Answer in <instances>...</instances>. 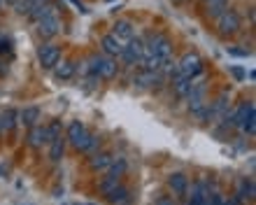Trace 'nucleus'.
Wrapping results in <instances>:
<instances>
[{"instance_id": "nucleus-1", "label": "nucleus", "mask_w": 256, "mask_h": 205, "mask_svg": "<svg viewBox=\"0 0 256 205\" xmlns=\"http://www.w3.org/2000/svg\"><path fill=\"white\" fill-rule=\"evenodd\" d=\"M214 21H216V33L222 35V38H230V35L240 33V28H242L240 14L236 10H224Z\"/></svg>"}, {"instance_id": "nucleus-2", "label": "nucleus", "mask_w": 256, "mask_h": 205, "mask_svg": "<svg viewBox=\"0 0 256 205\" xmlns=\"http://www.w3.org/2000/svg\"><path fill=\"white\" fill-rule=\"evenodd\" d=\"M144 54H154L158 58H168L172 56V40L163 33H154L144 40Z\"/></svg>"}, {"instance_id": "nucleus-3", "label": "nucleus", "mask_w": 256, "mask_h": 205, "mask_svg": "<svg viewBox=\"0 0 256 205\" xmlns=\"http://www.w3.org/2000/svg\"><path fill=\"white\" fill-rule=\"evenodd\" d=\"M202 56L198 54V52H186V54L180 58V63H177V72L184 77H189V80H196V77L202 72Z\"/></svg>"}, {"instance_id": "nucleus-4", "label": "nucleus", "mask_w": 256, "mask_h": 205, "mask_svg": "<svg viewBox=\"0 0 256 205\" xmlns=\"http://www.w3.org/2000/svg\"><path fill=\"white\" fill-rule=\"evenodd\" d=\"M230 110V91H222L214 100H210L208 105V116H205V122L214 124V122H222L226 112Z\"/></svg>"}, {"instance_id": "nucleus-5", "label": "nucleus", "mask_w": 256, "mask_h": 205, "mask_svg": "<svg viewBox=\"0 0 256 205\" xmlns=\"http://www.w3.org/2000/svg\"><path fill=\"white\" fill-rule=\"evenodd\" d=\"M119 58H124L126 66H142V58H144V40L138 38V35L130 38V40L126 42V47H124Z\"/></svg>"}, {"instance_id": "nucleus-6", "label": "nucleus", "mask_w": 256, "mask_h": 205, "mask_svg": "<svg viewBox=\"0 0 256 205\" xmlns=\"http://www.w3.org/2000/svg\"><path fill=\"white\" fill-rule=\"evenodd\" d=\"M38 26V33L42 35V38H56V35L61 33V28H63V21H61V16H58V12L56 14H49L47 19H42V21H38L35 24Z\"/></svg>"}, {"instance_id": "nucleus-7", "label": "nucleus", "mask_w": 256, "mask_h": 205, "mask_svg": "<svg viewBox=\"0 0 256 205\" xmlns=\"http://www.w3.org/2000/svg\"><path fill=\"white\" fill-rule=\"evenodd\" d=\"M38 58H40L42 68L52 70L54 66H58V61H61V47H56V44H42L40 52H38Z\"/></svg>"}, {"instance_id": "nucleus-8", "label": "nucleus", "mask_w": 256, "mask_h": 205, "mask_svg": "<svg viewBox=\"0 0 256 205\" xmlns=\"http://www.w3.org/2000/svg\"><path fill=\"white\" fill-rule=\"evenodd\" d=\"M124 47H126V42L119 40L114 33H108V35H102V40H100V49H102V54L105 56H112V58H119L124 52Z\"/></svg>"}, {"instance_id": "nucleus-9", "label": "nucleus", "mask_w": 256, "mask_h": 205, "mask_svg": "<svg viewBox=\"0 0 256 205\" xmlns=\"http://www.w3.org/2000/svg\"><path fill=\"white\" fill-rule=\"evenodd\" d=\"M114 154L112 152H108V150H102V152H94L91 154V158H88V168L94 172H105L112 166V161H114Z\"/></svg>"}, {"instance_id": "nucleus-10", "label": "nucleus", "mask_w": 256, "mask_h": 205, "mask_svg": "<svg viewBox=\"0 0 256 205\" xmlns=\"http://www.w3.org/2000/svg\"><path fill=\"white\" fill-rule=\"evenodd\" d=\"M168 186L172 196L177 198H184L186 194H189V178L184 175V172H170L168 175Z\"/></svg>"}, {"instance_id": "nucleus-11", "label": "nucleus", "mask_w": 256, "mask_h": 205, "mask_svg": "<svg viewBox=\"0 0 256 205\" xmlns=\"http://www.w3.org/2000/svg\"><path fill=\"white\" fill-rule=\"evenodd\" d=\"M105 198H108L110 205H128L130 200H133V192H130V186L128 184H122V182H119Z\"/></svg>"}, {"instance_id": "nucleus-12", "label": "nucleus", "mask_w": 256, "mask_h": 205, "mask_svg": "<svg viewBox=\"0 0 256 205\" xmlns=\"http://www.w3.org/2000/svg\"><path fill=\"white\" fill-rule=\"evenodd\" d=\"M119 75V63L112 56L100 54V66H98V80H114Z\"/></svg>"}, {"instance_id": "nucleus-13", "label": "nucleus", "mask_w": 256, "mask_h": 205, "mask_svg": "<svg viewBox=\"0 0 256 205\" xmlns=\"http://www.w3.org/2000/svg\"><path fill=\"white\" fill-rule=\"evenodd\" d=\"M26 142L30 150H40L42 144H47V130H44V126H40V124L30 126L26 136Z\"/></svg>"}, {"instance_id": "nucleus-14", "label": "nucleus", "mask_w": 256, "mask_h": 205, "mask_svg": "<svg viewBox=\"0 0 256 205\" xmlns=\"http://www.w3.org/2000/svg\"><path fill=\"white\" fill-rule=\"evenodd\" d=\"M170 86H172V91H175L177 98H186L189 96V89H191V80L189 77L180 75V72H172V77H170Z\"/></svg>"}, {"instance_id": "nucleus-15", "label": "nucleus", "mask_w": 256, "mask_h": 205, "mask_svg": "<svg viewBox=\"0 0 256 205\" xmlns=\"http://www.w3.org/2000/svg\"><path fill=\"white\" fill-rule=\"evenodd\" d=\"M112 33H114L119 40L128 42L130 38H135V26H133V21H128V19H116L114 26H112Z\"/></svg>"}, {"instance_id": "nucleus-16", "label": "nucleus", "mask_w": 256, "mask_h": 205, "mask_svg": "<svg viewBox=\"0 0 256 205\" xmlns=\"http://www.w3.org/2000/svg\"><path fill=\"white\" fill-rule=\"evenodd\" d=\"M56 12H58V5H54V2L49 0V2H44V5H40V7H33L30 14H28V19L33 21V24H38V21L47 19L49 14H56Z\"/></svg>"}, {"instance_id": "nucleus-17", "label": "nucleus", "mask_w": 256, "mask_h": 205, "mask_svg": "<svg viewBox=\"0 0 256 205\" xmlns=\"http://www.w3.org/2000/svg\"><path fill=\"white\" fill-rule=\"evenodd\" d=\"M84 133H86V126L74 119V122L68 124V128H66V142H70L74 147V144L82 140V136H84Z\"/></svg>"}, {"instance_id": "nucleus-18", "label": "nucleus", "mask_w": 256, "mask_h": 205, "mask_svg": "<svg viewBox=\"0 0 256 205\" xmlns=\"http://www.w3.org/2000/svg\"><path fill=\"white\" fill-rule=\"evenodd\" d=\"M16 124H19V112L14 108H7L0 114V128H2V133H12L16 128Z\"/></svg>"}, {"instance_id": "nucleus-19", "label": "nucleus", "mask_w": 256, "mask_h": 205, "mask_svg": "<svg viewBox=\"0 0 256 205\" xmlns=\"http://www.w3.org/2000/svg\"><path fill=\"white\" fill-rule=\"evenodd\" d=\"M210 196V189L205 182H194V186H191V198H189V205H205V200H208Z\"/></svg>"}, {"instance_id": "nucleus-20", "label": "nucleus", "mask_w": 256, "mask_h": 205, "mask_svg": "<svg viewBox=\"0 0 256 205\" xmlns=\"http://www.w3.org/2000/svg\"><path fill=\"white\" fill-rule=\"evenodd\" d=\"M98 142H100V140H98V136H96V133H91V130L86 128V133L82 136V140L74 144V150H77V152H84V154H91V152H96Z\"/></svg>"}, {"instance_id": "nucleus-21", "label": "nucleus", "mask_w": 256, "mask_h": 205, "mask_svg": "<svg viewBox=\"0 0 256 205\" xmlns=\"http://www.w3.org/2000/svg\"><path fill=\"white\" fill-rule=\"evenodd\" d=\"M61 66H54V75H56V80H72L74 77V72H77V63L74 61H58Z\"/></svg>"}, {"instance_id": "nucleus-22", "label": "nucleus", "mask_w": 256, "mask_h": 205, "mask_svg": "<svg viewBox=\"0 0 256 205\" xmlns=\"http://www.w3.org/2000/svg\"><path fill=\"white\" fill-rule=\"evenodd\" d=\"M202 10L210 19H216L224 10H228V0H202Z\"/></svg>"}, {"instance_id": "nucleus-23", "label": "nucleus", "mask_w": 256, "mask_h": 205, "mask_svg": "<svg viewBox=\"0 0 256 205\" xmlns=\"http://www.w3.org/2000/svg\"><path fill=\"white\" fill-rule=\"evenodd\" d=\"M38 122H40V108H35V105H30V108H24V110L19 112V124H24L26 128L35 126Z\"/></svg>"}, {"instance_id": "nucleus-24", "label": "nucleus", "mask_w": 256, "mask_h": 205, "mask_svg": "<svg viewBox=\"0 0 256 205\" xmlns=\"http://www.w3.org/2000/svg\"><path fill=\"white\" fill-rule=\"evenodd\" d=\"M63 154H66V136L56 138V140L49 142V161H52V164H58L63 158Z\"/></svg>"}, {"instance_id": "nucleus-25", "label": "nucleus", "mask_w": 256, "mask_h": 205, "mask_svg": "<svg viewBox=\"0 0 256 205\" xmlns=\"http://www.w3.org/2000/svg\"><path fill=\"white\" fill-rule=\"evenodd\" d=\"M208 105H210L208 98H196V100H189V112L196 116V119L205 122V116H208Z\"/></svg>"}, {"instance_id": "nucleus-26", "label": "nucleus", "mask_w": 256, "mask_h": 205, "mask_svg": "<svg viewBox=\"0 0 256 205\" xmlns=\"http://www.w3.org/2000/svg\"><path fill=\"white\" fill-rule=\"evenodd\" d=\"M236 196H238V200H240V203H244V200H254V196H256L254 182H252V180H242Z\"/></svg>"}, {"instance_id": "nucleus-27", "label": "nucleus", "mask_w": 256, "mask_h": 205, "mask_svg": "<svg viewBox=\"0 0 256 205\" xmlns=\"http://www.w3.org/2000/svg\"><path fill=\"white\" fill-rule=\"evenodd\" d=\"M105 172H108V175H112V178H116V180H122L124 175L128 172V161H126V158H122V156H116L114 161H112V166H110Z\"/></svg>"}, {"instance_id": "nucleus-28", "label": "nucleus", "mask_w": 256, "mask_h": 205, "mask_svg": "<svg viewBox=\"0 0 256 205\" xmlns=\"http://www.w3.org/2000/svg\"><path fill=\"white\" fill-rule=\"evenodd\" d=\"M44 2H49V0H19V2L14 5V12L21 14V16H28L33 7H40V5H44Z\"/></svg>"}, {"instance_id": "nucleus-29", "label": "nucleus", "mask_w": 256, "mask_h": 205, "mask_svg": "<svg viewBox=\"0 0 256 205\" xmlns=\"http://www.w3.org/2000/svg\"><path fill=\"white\" fill-rule=\"evenodd\" d=\"M238 128L242 130V133H247V136H254V130H256V108H252L250 112H247V116L240 122Z\"/></svg>"}, {"instance_id": "nucleus-30", "label": "nucleus", "mask_w": 256, "mask_h": 205, "mask_svg": "<svg viewBox=\"0 0 256 205\" xmlns=\"http://www.w3.org/2000/svg\"><path fill=\"white\" fill-rule=\"evenodd\" d=\"M44 130H47V144L52 142V140H56V138H61V136H63L61 119H54V122H49V126H44Z\"/></svg>"}, {"instance_id": "nucleus-31", "label": "nucleus", "mask_w": 256, "mask_h": 205, "mask_svg": "<svg viewBox=\"0 0 256 205\" xmlns=\"http://www.w3.org/2000/svg\"><path fill=\"white\" fill-rule=\"evenodd\" d=\"M119 182H122V180L112 178V175H105V178L100 180V184H98V192H100V196H108V194L112 192V189H114Z\"/></svg>"}, {"instance_id": "nucleus-32", "label": "nucleus", "mask_w": 256, "mask_h": 205, "mask_svg": "<svg viewBox=\"0 0 256 205\" xmlns=\"http://www.w3.org/2000/svg\"><path fill=\"white\" fill-rule=\"evenodd\" d=\"M154 205H177L175 203V196H168V194H161L154 198Z\"/></svg>"}, {"instance_id": "nucleus-33", "label": "nucleus", "mask_w": 256, "mask_h": 205, "mask_svg": "<svg viewBox=\"0 0 256 205\" xmlns=\"http://www.w3.org/2000/svg\"><path fill=\"white\" fill-rule=\"evenodd\" d=\"M222 200H224L222 194L210 192V196H208V200H205V205H222Z\"/></svg>"}, {"instance_id": "nucleus-34", "label": "nucleus", "mask_w": 256, "mask_h": 205, "mask_svg": "<svg viewBox=\"0 0 256 205\" xmlns=\"http://www.w3.org/2000/svg\"><path fill=\"white\" fill-rule=\"evenodd\" d=\"M10 47H12V42H10V38H7L5 33H0V54H2V52H7Z\"/></svg>"}, {"instance_id": "nucleus-35", "label": "nucleus", "mask_w": 256, "mask_h": 205, "mask_svg": "<svg viewBox=\"0 0 256 205\" xmlns=\"http://www.w3.org/2000/svg\"><path fill=\"white\" fill-rule=\"evenodd\" d=\"M222 205H242L240 200H238V196H228V198H224Z\"/></svg>"}, {"instance_id": "nucleus-36", "label": "nucleus", "mask_w": 256, "mask_h": 205, "mask_svg": "<svg viewBox=\"0 0 256 205\" xmlns=\"http://www.w3.org/2000/svg\"><path fill=\"white\" fill-rule=\"evenodd\" d=\"M70 2H72V5L77 7V10H80L82 14H86V12H88V10H86V5H84V2H82V0H70Z\"/></svg>"}, {"instance_id": "nucleus-37", "label": "nucleus", "mask_w": 256, "mask_h": 205, "mask_svg": "<svg viewBox=\"0 0 256 205\" xmlns=\"http://www.w3.org/2000/svg\"><path fill=\"white\" fill-rule=\"evenodd\" d=\"M233 56H250V49H228Z\"/></svg>"}, {"instance_id": "nucleus-38", "label": "nucleus", "mask_w": 256, "mask_h": 205, "mask_svg": "<svg viewBox=\"0 0 256 205\" xmlns=\"http://www.w3.org/2000/svg\"><path fill=\"white\" fill-rule=\"evenodd\" d=\"M233 75H236L238 80H242V77H244V72H242V70H240V68H233Z\"/></svg>"}, {"instance_id": "nucleus-39", "label": "nucleus", "mask_w": 256, "mask_h": 205, "mask_svg": "<svg viewBox=\"0 0 256 205\" xmlns=\"http://www.w3.org/2000/svg\"><path fill=\"white\" fill-rule=\"evenodd\" d=\"M2 2H5V5H12V7H14L16 2H19V0H2Z\"/></svg>"}, {"instance_id": "nucleus-40", "label": "nucleus", "mask_w": 256, "mask_h": 205, "mask_svg": "<svg viewBox=\"0 0 256 205\" xmlns=\"http://www.w3.org/2000/svg\"><path fill=\"white\" fill-rule=\"evenodd\" d=\"M175 2H182V0H175Z\"/></svg>"}, {"instance_id": "nucleus-41", "label": "nucleus", "mask_w": 256, "mask_h": 205, "mask_svg": "<svg viewBox=\"0 0 256 205\" xmlns=\"http://www.w3.org/2000/svg\"><path fill=\"white\" fill-rule=\"evenodd\" d=\"M0 7H2V0H0Z\"/></svg>"}, {"instance_id": "nucleus-42", "label": "nucleus", "mask_w": 256, "mask_h": 205, "mask_svg": "<svg viewBox=\"0 0 256 205\" xmlns=\"http://www.w3.org/2000/svg\"><path fill=\"white\" fill-rule=\"evenodd\" d=\"M86 205H94V203H86Z\"/></svg>"}, {"instance_id": "nucleus-43", "label": "nucleus", "mask_w": 256, "mask_h": 205, "mask_svg": "<svg viewBox=\"0 0 256 205\" xmlns=\"http://www.w3.org/2000/svg\"><path fill=\"white\" fill-rule=\"evenodd\" d=\"M0 133H2V128H0Z\"/></svg>"}]
</instances>
